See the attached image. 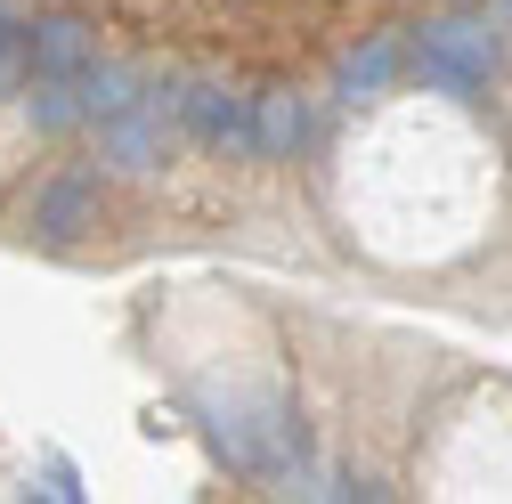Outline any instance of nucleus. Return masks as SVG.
I'll return each instance as SVG.
<instances>
[{
  "label": "nucleus",
  "instance_id": "nucleus-1",
  "mask_svg": "<svg viewBox=\"0 0 512 504\" xmlns=\"http://www.w3.org/2000/svg\"><path fill=\"white\" fill-rule=\"evenodd\" d=\"M496 33H504L496 17H431V25H415L407 66H415V82L439 90V98H480L488 74H496V57H504Z\"/></svg>",
  "mask_w": 512,
  "mask_h": 504
},
{
  "label": "nucleus",
  "instance_id": "nucleus-2",
  "mask_svg": "<svg viewBox=\"0 0 512 504\" xmlns=\"http://www.w3.org/2000/svg\"><path fill=\"white\" fill-rule=\"evenodd\" d=\"M187 139L212 147V155H261V98L196 74V90H187Z\"/></svg>",
  "mask_w": 512,
  "mask_h": 504
},
{
  "label": "nucleus",
  "instance_id": "nucleus-3",
  "mask_svg": "<svg viewBox=\"0 0 512 504\" xmlns=\"http://www.w3.org/2000/svg\"><path fill=\"white\" fill-rule=\"evenodd\" d=\"M106 212V171H49L33 187V236L41 244H82Z\"/></svg>",
  "mask_w": 512,
  "mask_h": 504
},
{
  "label": "nucleus",
  "instance_id": "nucleus-4",
  "mask_svg": "<svg viewBox=\"0 0 512 504\" xmlns=\"http://www.w3.org/2000/svg\"><path fill=\"white\" fill-rule=\"evenodd\" d=\"M171 147H179V131L155 122L147 106L98 122V171H106V179H163V171H171Z\"/></svg>",
  "mask_w": 512,
  "mask_h": 504
},
{
  "label": "nucleus",
  "instance_id": "nucleus-5",
  "mask_svg": "<svg viewBox=\"0 0 512 504\" xmlns=\"http://www.w3.org/2000/svg\"><path fill=\"white\" fill-rule=\"evenodd\" d=\"M90 66H98V33L82 17H33V74L82 82Z\"/></svg>",
  "mask_w": 512,
  "mask_h": 504
},
{
  "label": "nucleus",
  "instance_id": "nucleus-6",
  "mask_svg": "<svg viewBox=\"0 0 512 504\" xmlns=\"http://www.w3.org/2000/svg\"><path fill=\"white\" fill-rule=\"evenodd\" d=\"M391 74H399V41L374 33V41H358V49L334 57V98L342 106H374L382 90H391Z\"/></svg>",
  "mask_w": 512,
  "mask_h": 504
},
{
  "label": "nucleus",
  "instance_id": "nucleus-7",
  "mask_svg": "<svg viewBox=\"0 0 512 504\" xmlns=\"http://www.w3.org/2000/svg\"><path fill=\"white\" fill-rule=\"evenodd\" d=\"M147 98V66H131V57H98V66L82 74V106H90V131L114 114H131Z\"/></svg>",
  "mask_w": 512,
  "mask_h": 504
},
{
  "label": "nucleus",
  "instance_id": "nucleus-8",
  "mask_svg": "<svg viewBox=\"0 0 512 504\" xmlns=\"http://www.w3.org/2000/svg\"><path fill=\"white\" fill-rule=\"evenodd\" d=\"M25 122L41 139H66V131H90V106H82V82H57V74H33L25 82Z\"/></svg>",
  "mask_w": 512,
  "mask_h": 504
},
{
  "label": "nucleus",
  "instance_id": "nucleus-9",
  "mask_svg": "<svg viewBox=\"0 0 512 504\" xmlns=\"http://www.w3.org/2000/svg\"><path fill=\"white\" fill-rule=\"evenodd\" d=\"M309 147V98L301 90H261V155L285 163Z\"/></svg>",
  "mask_w": 512,
  "mask_h": 504
},
{
  "label": "nucleus",
  "instance_id": "nucleus-10",
  "mask_svg": "<svg viewBox=\"0 0 512 504\" xmlns=\"http://www.w3.org/2000/svg\"><path fill=\"white\" fill-rule=\"evenodd\" d=\"M33 82V25L0 9V98H25Z\"/></svg>",
  "mask_w": 512,
  "mask_h": 504
},
{
  "label": "nucleus",
  "instance_id": "nucleus-11",
  "mask_svg": "<svg viewBox=\"0 0 512 504\" xmlns=\"http://www.w3.org/2000/svg\"><path fill=\"white\" fill-rule=\"evenodd\" d=\"M41 480H49L41 496H57V504H82V472H74L66 456H49V464H41Z\"/></svg>",
  "mask_w": 512,
  "mask_h": 504
},
{
  "label": "nucleus",
  "instance_id": "nucleus-12",
  "mask_svg": "<svg viewBox=\"0 0 512 504\" xmlns=\"http://www.w3.org/2000/svg\"><path fill=\"white\" fill-rule=\"evenodd\" d=\"M488 17H496V25H512V0H488Z\"/></svg>",
  "mask_w": 512,
  "mask_h": 504
}]
</instances>
